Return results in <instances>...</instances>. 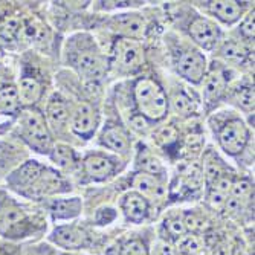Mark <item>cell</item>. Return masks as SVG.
<instances>
[{
  "label": "cell",
  "instance_id": "1",
  "mask_svg": "<svg viewBox=\"0 0 255 255\" xmlns=\"http://www.w3.org/2000/svg\"><path fill=\"white\" fill-rule=\"evenodd\" d=\"M6 185L12 193L29 200H40L71 190L60 171L37 159H28L11 170L6 176Z\"/></svg>",
  "mask_w": 255,
  "mask_h": 255
},
{
  "label": "cell",
  "instance_id": "2",
  "mask_svg": "<svg viewBox=\"0 0 255 255\" xmlns=\"http://www.w3.org/2000/svg\"><path fill=\"white\" fill-rule=\"evenodd\" d=\"M38 231L40 223L25 206L11 196H0V237L20 242L32 237Z\"/></svg>",
  "mask_w": 255,
  "mask_h": 255
},
{
  "label": "cell",
  "instance_id": "3",
  "mask_svg": "<svg viewBox=\"0 0 255 255\" xmlns=\"http://www.w3.org/2000/svg\"><path fill=\"white\" fill-rule=\"evenodd\" d=\"M66 61L84 78L97 80L106 71V61L89 34H77L66 44Z\"/></svg>",
  "mask_w": 255,
  "mask_h": 255
},
{
  "label": "cell",
  "instance_id": "4",
  "mask_svg": "<svg viewBox=\"0 0 255 255\" xmlns=\"http://www.w3.org/2000/svg\"><path fill=\"white\" fill-rule=\"evenodd\" d=\"M17 120H18L17 131L21 141L32 151L49 156L54 147V139L48 124H46L44 115L35 107H31V109H23Z\"/></svg>",
  "mask_w": 255,
  "mask_h": 255
},
{
  "label": "cell",
  "instance_id": "5",
  "mask_svg": "<svg viewBox=\"0 0 255 255\" xmlns=\"http://www.w3.org/2000/svg\"><path fill=\"white\" fill-rule=\"evenodd\" d=\"M139 117L145 121H160L168 112V100L162 86L153 78H139L133 89Z\"/></svg>",
  "mask_w": 255,
  "mask_h": 255
},
{
  "label": "cell",
  "instance_id": "6",
  "mask_svg": "<svg viewBox=\"0 0 255 255\" xmlns=\"http://www.w3.org/2000/svg\"><path fill=\"white\" fill-rule=\"evenodd\" d=\"M251 131L245 121L239 117L228 118L219 130V144L229 156L240 154L249 142Z\"/></svg>",
  "mask_w": 255,
  "mask_h": 255
},
{
  "label": "cell",
  "instance_id": "7",
  "mask_svg": "<svg viewBox=\"0 0 255 255\" xmlns=\"http://www.w3.org/2000/svg\"><path fill=\"white\" fill-rule=\"evenodd\" d=\"M206 57L194 48H185L179 51L176 58L177 74L193 84L202 83L206 75Z\"/></svg>",
  "mask_w": 255,
  "mask_h": 255
},
{
  "label": "cell",
  "instance_id": "8",
  "mask_svg": "<svg viewBox=\"0 0 255 255\" xmlns=\"http://www.w3.org/2000/svg\"><path fill=\"white\" fill-rule=\"evenodd\" d=\"M144 61V49L136 40L121 38L113 46V64L123 72H134Z\"/></svg>",
  "mask_w": 255,
  "mask_h": 255
},
{
  "label": "cell",
  "instance_id": "9",
  "mask_svg": "<svg viewBox=\"0 0 255 255\" xmlns=\"http://www.w3.org/2000/svg\"><path fill=\"white\" fill-rule=\"evenodd\" d=\"M49 242L61 249L77 251L86 249L89 246V236L86 231L75 225H58L48 236Z\"/></svg>",
  "mask_w": 255,
  "mask_h": 255
},
{
  "label": "cell",
  "instance_id": "10",
  "mask_svg": "<svg viewBox=\"0 0 255 255\" xmlns=\"http://www.w3.org/2000/svg\"><path fill=\"white\" fill-rule=\"evenodd\" d=\"M83 167L86 174L95 182L110 179L118 168V159L106 153H90L84 157Z\"/></svg>",
  "mask_w": 255,
  "mask_h": 255
},
{
  "label": "cell",
  "instance_id": "11",
  "mask_svg": "<svg viewBox=\"0 0 255 255\" xmlns=\"http://www.w3.org/2000/svg\"><path fill=\"white\" fill-rule=\"evenodd\" d=\"M188 31L193 41L206 51H211L222 37V31L216 23L202 15H197L191 20Z\"/></svg>",
  "mask_w": 255,
  "mask_h": 255
},
{
  "label": "cell",
  "instance_id": "12",
  "mask_svg": "<svg viewBox=\"0 0 255 255\" xmlns=\"http://www.w3.org/2000/svg\"><path fill=\"white\" fill-rule=\"evenodd\" d=\"M97 126H98L97 110L87 103H80L71 113V128L77 136L83 139H90L94 136Z\"/></svg>",
  "mask_w": 255,
  "mask_h": 255
},
{
  "label": "cell",
  "instance_id": "13",
  "mask_svg": "<svg viewBox=\"0 0 255 255\" xmlns=\"http://www.w3.org/2000/svg\"><path fill=\"white\" fill-rule=\"evenodd\" d=\"M15 87H17L20 104H21L23 109L35 107L37 103L43 97V84H41V81L29 71H23L21 72Z\"/></svg>",
  "mask_w": 255,
  "mask_h": 255
},
{
  "label": "cell",
  "instance_id": "14",
  "mask_svg": "<svg viewBox=\"0 0 255 255\" xmlns=\"http://www.w3.org/2000/svg\"><path fill=\"white\" fill-rule=\"evenodd\" d=\"M120 208L126 220L134 225L145 222V219L148 217V211H150L148 200L136 191L126 193L120 200Z\"/></svg>",
  "mask_w": 255,
  "mask_h": 255
},
{
  "label": "cell",
  "instance_id": "15",
  "mask_svg": "<svg viewBox=\"0 0 255 255\" xmlns=\"http://www.w3.org/2000/svg\"><path fill=\"white\" fill-rule=\"evenodd\" d=\"M44 120L46 124H48L51 133L57 131L60 133L69 121V110H67V104L66 101L60 97V95H52L46 104V110H44Z\"/></svg>",
  "mask_w": 255,
  "mask_h": 255
},
{
  "label": "cell",
  "instance_id": "16",
  "mask_svg": "<svg viewBox=\"0 0 255 255\" xmlns=\"http://www.w3.org/2000/svg\"><path fill=\"white\" fill-rule=\"evenodd\" d=\"M21 110L23 107L20 104L15 84L5 83L0 86V118L14 123Z\"/></svg>",
  "mask_w": 255,
  "mask_h": 255
},
{
  "label": "cell",
  "instance_id": "17",
  "mask_svg": "<svg viewBox=\"0 0 255 255\" xmlns=\"http://www.w3.org/2000/svg\"><path fill=\"white\" fill-rule=\"evenodd\" d=\"M112 26L120 34L126 35V38H139L145 31V18L139 14H118L112 20Z\"/></svg>",
  "mask_w": 255,
  "mask_h": 255
},
{
  "label": "cell",
  "instance_id": "18",
  "mask_svg": "<svg viewBox=\"0 0 255 255\" xmlns=\"http://www.w3.org/2000/svg\"><path fill=\"white\" fill-rule=\"evenodd\" d=\"M100 142L103 147L117 153H126L130 147L127 131L118 124H109L107 127H104L100 136Z\"/></svg>",
  "mask_w": 255,
  "mask_h": 255
},
{
  "label": "cell",
  "instance_id": "19",
  "mask_svg": "<svg viewBox=\"0 0 255 255\" xmlns=\"http://www.w3.org/2000/svg\"><path fill=\"white\" fill-rule=\"evenodd\" d=\"M81 210H83V202L80 197L54 199L49 203V214L52 220L75 219L81 214Z\"/></svg>",
  "mask_w": 255,
  "mask_h": 255
},
{
  "label": "cell",
  "instance_id": "20",
  "mask_svg": "<svg viewBox=\"0 0 255 255\" xmlns=\"http://www.w3.org/2000/svg\"><path fill=\"white\" fill-rule=\"evenodd\" d=\"M210 12L225 25H234L243 14V5L234 0H217L210 2Z\"/></svg>",
  "mask_w": 255,
  "mask_h": 255
},
{
  "label": "cell",
  "instance_id": "21",
  "mask_svg": "<svg viewBox=\"0 0 255 255\" xmlns=\"http://www.w3.org/2000/svg\"><path fill=\"white\" fill-rule=\"evenodd\" d=\"M226 87V78L222 69H211L210 74L205 75V84H203V97L208 104L217 103Z\"/></svg>",
  "mask_w": 255,
  "mask_h": 255
},
{
  "label": "cell",
  "instance_id": "22",
  "mask_svg": "<svg viewBox=\"0 0 255 255\" xmlns=\"http://www.w3.org/2000/svg\"><path fill=\"white\" fill-rule=\"evenodd\" d=\"M133 187L136 188V193L144 196L145 199H162L165 194L160 180L156 176L147 173H137L133 179Z\"/></svg>",
  "mask_w": 255,
  "mask_h": 255
},
{
  "label": "cell",
  "instance_id": "23",
  "mask_svg": "<svg viewBox=\"0 0 255 255\" xmlns=\"http://www.w3.org/2000/svg\"><path fill=\"white\" fill-rule=\"evenodd\" d=\"M233 179L226 174H220L208 188V202L211 203L213 208H222L226 205V200L229 197L231 188H233Z\"/></svg>",
  "mask_w": 255,
  "mask_h": 255
},
{
  "label": "cell",
  "instance_id": "24",
  "mask_svg": "<svg viewBox=\"0 0 255 255\" xmlns=\"http://www.w3.org/2000/svg\"><path fill=\"white\" fill-rule=\"evenodd\" d=\"M49 157L55 164V167L63 171H71L77 167V154L66 144H54Z\"/></svg>",
  "mask_w": 255,
  "mask_h": 255
},
{
  "label": "cell",
  "instance_id": "25",
  "mask_svg": "<svg viewBox=\"0 0 255 255\" xmlns=\"http://www.w3.org/2000/svg\"><path fill=\"white\" fill-rule=\"evenodd\" d=\"M137 167L141 170V173H147V174H160L164 171V167H162L160 162L147 150V148H141L137 153Z\"/></svg>",
  "mask_w": 255,
  "mask_h": 255
},
{
  "label": "cell",
  "instance_id": "26",
  "mask_svg": "<svg viewBox=\"0 0 255 255\" xmlns=\"http://www.w3.org/2000/svg\"><path fill=\"white\" fill-rule=\"evenodd\" d=\"M202 251V242L196 234L187 233L176 240V252L180 255H199Z\"/></svg>",
  "mask_w": 255,
  "mask_h": 255
},
{
  "label": "cell",
  "instance_id": "27",
  "mask_svg": "<svg viewBox=\"0 0 255 255\" xmlns=\"http://www.w3.org/2000/svg\"><path fill=\"white\" fill-rule=\"evenodd\" d=\"M21 31V20L17 17H6L0 23V40L12 41L18 37Z\"/></svg>",
  "mask_w": 255,
  "mask_h": 255
},
{
  "label": "cell",
  "instance_id": "28",
  "mask_svg": "<svg viewBox=\"0 0 255 255\" xmlns=\"http://www.w3.org/2000/svg\"><path fill=\"white\" fill-rule=\"evenodd\" d=\"M248 49L243 44L237 43V41H229L222 48V55L225 60L233 61V63H243L248 57Z\"/></svg>",
  "mask_w": 255,
  "mask_h": 255
},
{
  "label": "cell",
  "instance_id": "29",
  "mask_svg": "<svg viewBox=\"0 0 255 255\" xmlns=\"http://www.w3.org/2000/svg\"><path fill=\"white\" fill-rule=\"evenodd\" d=\"M164 229L165 233L168 234V237L171 240H177L180 239L183 234H187V229L183 226V222H182V216H171V217H167L164 220Z\"/></svg>",
  "mask_w": 255,
  "mask_h": 255
},
{
  "label": "cell",
  "instance_id": "30",
  "mask_svg": "<svg viewBox=\"0 0 255 255\" xmlns=\"http://www.w3.org/2000/svg\"><path fill=\"white\" fill-rule=\"evenodd\" d=\"M182 222H183L185 229H187V233H191V234L197 233V231H202L203 226H205V220L199 214H196L193 211L183 213L182 214Z\"/></svg>",
  "mask_w": 255,
  "mask_h": 255
},
{
  "label": "cell",
  "instance_id": "31",
  "mask_svg": "<svg viewBox=\"0 0 255 255\" xmlns=\"http://www.w3.org/2000/svg\"><path fill=\"white\" fill-rule=\"evenodd\" d=\"M120 255H148V249L142 240L131 239L121 246Z\"/></svg>",
  "mask_w": 255,
  "mask_h": 255
},
{
  "label": "cell",
  "instance_id": "32",
  "mask_svg": "<svg viewBox=\"0 0 255 255\" xmlns=\"http://www.w3.org/2000/svg\"><path fill=\"white\" fill-rule=\"evenodd\" d=\"M236 101L243 110H246V112L252 110L254 109V89L251 86H243L237 92Z\"/></svg>",
  "mask_w": 255,
  "mask_h": 255
},
{
  "label": "cell",
  "instance_id": "33",
  "mask_svg": "<svg viewBox=\"0 0 255 255\" xmlns=\"http://www.w3.org/2000/svg\"><path fill=\"white\" fill-rule=\"evenodd\" d=\"M115 219H117V211H115L113 208H110V206L101 208V210H98L97 214H95V223L100 225V226L110 225L112 222H115Z\"/></svg>",
  "mask_w": 255,
  "mask_h": 255
},
{
  "label": "cell",
  "instance_id": "34",
  "mask_svg": "<svg viewBox=\"0 0 255 255\" xmlns=\"http://www.w3.org/2000/svg\"><path fill=\"white\" fill-rule=\"evenodd\" d=\"M240 32L246 40H254V11L248 12L240 23Z\"/></svg>",
  "mask_w": 255,
  "mask_h": 255
},
{
  "label": "cell",
  "instance_id": "35",
  "mask_svg": "<svg viewBox=\"0 0 255 255\" xmlns=\"http://www.w3.org/2000/svg\"><path fill=\"white\" fill-rule=\"evenodd\" d=\"M174 110L177 113H183V115H187L193 110V103L190 101L188 97H185V95H179L176 97L174 100Z\"/></svg>",
  "mask_w": 255,
  "mask_h": 255
},
{
  "label": "cell",
  "instance_id": "36",
  "mask_svg": "<svg viewBox=\"0 0 255 255\" xmlns=\"http://www.w3.org/2000/svg\"><path fill=\"white\" fill-rule=\"evenodd\" d=\"M153 255H177V252H176V249L171 248L167 242H159V243H156V246H154Z\"/></svg>",
  "mask_w": 255,
  "mask_h": 255
},
{
  "label": "cell",
  "instance_id": "37",
  "mask_svg": "<svg viewBox=\"0 0 255 255\" xmlns=\"http://www.w3.org/2000/svg\"><path fill=\"white\" fill-rule=\"evenodd\" d=\"M208 255H228V248L220 240L208 246Z\"/></svg>",
  "mask_w": 255,
  "mask_h": 255
},
{
  "label": "cell",
  "instance_id": "38",
  "mask_svg": "<svg viewBox=\"0 0 255 255\" xmlns=\"http://www.w3.org/2000/svg\"><path fill=\"white\" fill-rule=\"evenodd\" d=\"M130 126H131L134 130H144V128L147 127V121H145L142 117H139V115H136V117L131 118Z\"/></svg>",
  "mask_w": 255,
  "mask_h": 255
},
{
  "label": "cell",
  "instance_id": "39",
  "mask_svg": "<svg viewBox=\"0 0 255 255\" xmlns=\"http://www.w3.org/2000/svg\"><path fill=\"white\" fill-rule=\"evenodd\" d=\"M120 252H121V248L118 245H113V246L106 249L104 255H120Z\"/></svg>",
  "mask_w": 255,
  "mask_h": 255
},
{
  "label": "cell",
  "instance_id": "40",
  "mask_svg": "<svg viewBox=\"0 0 255 255\" xmlns=\"http://www.w3.org/2000/svg\"><path fill=\"white\" fill-rule=\"evenodd\" d=\"M11 124H12L11 121H6V120H2V118H0V133H3Z\"/></svg>",
  "mask_w": 255,
  "mask_h": 255
},
{
  "label": "cell",
  "instance_id": "41",
  "mask_svg": "<svg viewBox=\"0 0 255 255\" xmlns=\"http://www.w3.org/2000/svg\"><path fill=\"white\" fill-rule=\"evenodd\" d=\"M0 255H12L3 245H0Z\"/></svg>",
  "mask_w": 255,
  "mask_h": 255
},
{
  "label": "cell",
  "instance_id": "42",
  "mask_svg": "<svg viewBox=\"0 0 255 255\" xmlns=\"http://www.w3.org/2000/svg\"><path fill=\"white\" fill-rule=\"evenodd\" d=\"M2 55H3V41L0 40V58H2Z\"/></svg>",
  "mask_w": 255,
  "mask_h": 255
},
{
  "label": "cell",
  "instance_id": "43",
  "mask_svg": "<svg viewBox=\"0 0 255 255\" xmlns=\"http://www.w3.org/2000/svg\"><path fill=\"white\" fill-rule=\"evenodd\" d=\"M2 84H5V83H2V81H0V86H2Z\"/></svg>",
  "mask_w": 255,
  "mask_h": 255
}]
</instances>
